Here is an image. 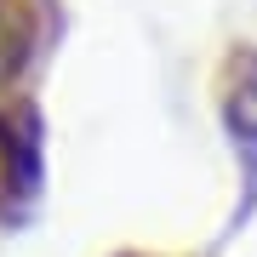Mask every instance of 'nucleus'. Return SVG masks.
I'll return each instance as SVG.
<instances>
[{
    "mask_svg": "<svg viewBox=\"0 0 257 257\" xmlns=\"http://www.w3.org/2000/svg\"><path fill=\"white\" fill-rule=\"evenodd\" d=\"M0 189L18 200L40 189V114L29 97L0 103Z\"/></svg>",
    "mask_w": 257,
    "mask_h": 257,
    "instance_id": "obj_1",
    "label": "nucleus"
},
{
    "mask_svg": "<svg viewBox=\"0 0 257 257\" xmlns=\"http://www.w3.org/2000/svg\"><path fill=\"white\" fill-rule=\"evenodd\" d=\"M223 74H229V80H223V120H229V132H234L246 177H257V52L234 46Z\"/></svg>",
    "mask_w": 257,
    "mask_h": 257,
    "instance_id": "obj_2",
    "label": "nucleus"
},
{
    "mask_svg": "<svg viewBox=\"0 0 257 257\" xmlns=\"http://www.w3.org/2000/svg\"><path fill=\"white\" fill-rule=\"evenodd\" d=\"M40 40V18L29 0H0V92L23 74V63L35 57Z\"/></svg>",
    "mask_w": 257,
    "mask_h": 257,
    "instance_id": "obj_3",
    "label": "nucleus"
}]
</instances>
